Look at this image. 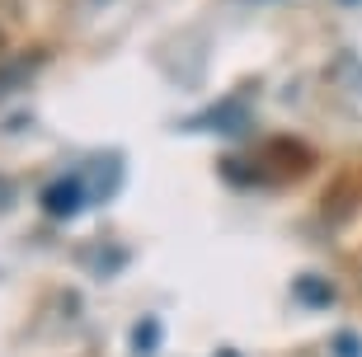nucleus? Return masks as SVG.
Instances as JSON below:
<instances>
[{"mask_svg":"<svg viewBox=\"0 0 362 357\" xmlns=\"http://www.w3.org/2000/svg\"><path fill=\"white\" fill-rule=\"evenodd\" d=\"M38 202H42L47 216H76L85 202H90V188H85L81 174H62V179H52V184L38 193Z\"/></svg>","mask_w":362,"mask_h":357,"instance_id":"f257e3e1","label":"nucleus"},{"mask_svg":"<svg viewBox=\"0 0 362 357\" xmlns=\"http://www.w3.org/2000/svg\"><path fill=\"white\" fill-rule=\"evenodd\" d=\"M81 179H85V188H90V202H108V198L122 188V156H113V151H99L94 160H85Z\"/></svg>","mask_w":362,"mask_h":357,"instance_id":"f03ea898","label":"nucleus"},{"mask_svg":"<svg viewBox=\"0 0 362 357\" xmlns=\"http://www.w3.org/2000/svg\"><path fill=\"white\" fill-rule=\"evenodd\" d=\"M184 127H188V132H245V127H250V108L235 104V99H226V104L198 113V118L184 122Z\"/></svg>","mask_w":362,"mask_h":357,"instance_id":"7ed1b4c3","label":"nucleus"},{"mask_svg":"<svg viewBox=\"0 0 362 357\" xmlns=\"http://www.w3.org/2000/svg\"><path fill=\"white\" fill-rule=\"evenodd\" d=\"M292 296L301 305H310V310H329V305L339 301V291L329 278H320V273H301V278L292 282Z\"/></svg>","mask_w":362,"mask_h":357,"instance_id":"20e7f679","label":"nucleus"},{"mask_svg":"<svg viewBox=\"0 0 362 357\" xmlns=\"http://www.w3.org/2000/svg\"><path fill=\"white\" fill-rule=\"evenodd\" d=\"M42 57H24V62H14V66L0 71V85H19V80H28V71H38Z\"/></svg>","mask_w":362,"mask_h":357,"instance_id":"39448f33","label":"nucleus"},{"mask_svg":"<svg viewBox=\"0 0 362 357\" xmlns=\"http://www.w3.org/2000/svg\"><path fill=\"white\" fill-rule=\"evenodd\" d=\"M156 334H160V324H156V320H141V324H136V353H151V348H156Z\"/></svg>","mask_w":362,"mask_h":357,"instance_id":"423d86ee","label":"nucleus"},{"mask_svg":"<svg viewBox=\"0 0 362 357\" xmlns=\"http://www.w3.org/2000/svg\"><path fill=\"white\" fill-rule=\"evenodd\" d=\"M334 357H362V344H358V334H334Z\"/></svg>","mask_w":362,"mask_h":357,"instance_id":"0eeeda50","label":"nucleus"},{"mask_svg":"<svg viewBox=\"0 0 362 357\" xmlns=\"http://www.w3.org/2000/svg\"><path fill=\"white\" fill-rule=\"evenodd\" d=\"M5 207H14V184L0 174V212H5Z\"/></svg>","mask_w":362,"mask_h":357,"instance_id":"6e6552de","label":"nucleus"},{"mask_svg":"<svg viewBox=\"0 0 362 357\" xmlns=\"http://www.w3.org/2000/svg\"><path fill=\"white\" fill-rule=\"evenodd\" d=\"M0 52H5V28H0Z\"/></svg>","mask_w":362,"mask_h":357,"instance_id":"1a4fd4ad","label":"nucleus"},{"mask_svg":"<svg viewBox=\"0 0 362 357\" xmlns=\"http://www.w3.org/2000/svg\"><path fill=\"white\" fill-rule=\"evenodd\" d=\"M344 5H362V0H344Z\"/></svg>","mask_w":362,"mask_h":357,"instance_id":"9d476101","label":"nucleus"},{"mask_svg":"<svg viewBox=\"0 0 362 357\" xmlns=\"http://www.w3.org/2000/svg\"><path fill=\"white\" fill-rule=\"evenodd\" d=\"M221 357H235V353H221Z\"/></svg>","mask_w":362,"mask_h":357,"instance_id":"9b49d317","label":"nucleus"}]
</instances>
